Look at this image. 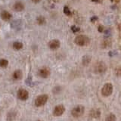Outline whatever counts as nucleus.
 <instances>
[{"mask_svg":"<svg viewBox=\"0 0 121 121\" xmlns=\"http://www.w3.org/2000/svg\"><path fill=\"white\" fill-rule=\"evenodd\" d=\"M75 43L79 46H86L88 45L90 43L89 38L85 35H79L75 38Z\"/></svg>","mask_w":121,"mask_h":121,"instance_id":"obj_1","label":"nucleus"},{"mask_svg":"<svg viewBox=\"0 0 121 121\" xmlns=\"http://www.w3.org/2000/svg\"><path fill=\"white\" fill-rule=\"evenodd\" d=\"M85 108L82 105H77L73 108L71 111V115L75 118L80 117L83 113H84Z\"/></svg>","mask_w":121,"mask_h":121,"instance_id":"obj_2","label":"nucleus"},{"mask_svg":"<svg viewBox=\"0 0 121 121\" xmlns=\"http://www.w3.org/2000/svg\"><path fill=\"white\" fill-rule=\"evenodd\" d=\"M113 86L111 83H106L101 89V94L104 97H108L113 93Z\"/></svg>","mask_w":121,"mask_h":121,"instance_id":"obj_3","label":"nucleus"},{"mask_svg":"<svg viewBox=\"0 0 121 121\" xmlns=\"http://www.w3.org/2000/svg\"><path fill=\"white\" fill-rule=\"evenodd\" d=\"M94 70L96 73L101 74L104 73L107 70V65L103 61H99L95 64V65L94 67Z\"/></svg>","mask_w":121,"mask_h":121,"instance_id":"obj_4","label":"nucleus"},{"mask_svg":"<svg viewBox=\"0 0 121 121\" xmlns=\"http://www.w3.org/2000/svg\"><path fill=\"white\" fill-rule=\"evenodd\" d=\"M48 99V96L47 95H41L38 96L35 100V105L36 107H42V106L45 105Z\"/></svg>","mask_w":121,"mask_h":121,"instance_id":"obj_5","label":"nucleus"},{"mask_svg":"<svg viewBox=\"0 0 121 121\" xmlns=\"http://www.w3.org/2000/svg\"><path fill=\"white\" fill-rule=\"evenodd\" d=\"M17 98L21 101H26L29 98V92L24 89H21L17 91Z\"/></svg>","mask_w":121,"mask_h":121,"instance_id":"obj_6","label":"nucleus"},{"mask_svg":"<svg viewBox=\"0 0 121 121\" xmlns=\"http://www.w3.org/2000/svg\"><path fill=\"white\" fill-rule=\"evenodd\" d=\"M64 111H65V108L64 107V105L62 104L57 105L54 108V110H53V115L55 117H60L63 115Z\"/></svg>","mask_w":121,"mask_h":121,"instance_id":"obj_7","label":"nucleus"},{"mask_svg":"<svg viewBox=\"0 0 121 121\" xmlns=\"http://www.w3.org/2000/svg\"><path fill=\"white\" fill-rule=\"evenodd\" d=\"M50 73H51L50 69L47 67H42L39 70V75L42 78H48L50 76Z\"/></svg>","mask_w":121,"mask_h":121,"instance_id":"obj_8","label":"nucleus"},{"mask_svg":"<svg viewBox=\"0 0 121 121\" xmlns=\"http://www.w3.org/2000/svg\"><path fill=\"white\" fill-rule=\"evenodd\" d=\"M60 43L58 39H53L48 43V47L52 50H56V49H58L60 47Z\"/></svg>","mask_w":121,"mask_h":121,"instance_id":"obj_9","label":"nucleus"},{"mask_svg":"<svg viewBox=\"0 0 121 121\" xmlns=\"http://www.w3.org/2000/svg\"><path fill=\"white\" fill-rule=\"evenodd\" d=\"M13 8H14V11H23V10L24 9L25 6H24V4L23 3V2H21L20 1H17V2H16L14 4Z\"/></svg>","mask_w":121,"mask_h":121,"instance_id":"obj_10","label":"nucleus"},{"mask_svg":"<svg viewBox=\"0 0 121 121\" xmlns=\"http://www.w3.org/2000/svg\"><path fill=\"white\" fill-rule=\"evenodd\" d=\"M0 16H1V18L3 21H9L11 18V14L7 11H2L1 12V14H0Z\"/></svg>","mask_w":121,"mask_h":121,"instance_id":"obj_11","label":"nucleus"},{"mask_svg":"<svg viewBox=\"0 0 121 121\" xmlns=\"http://www.w3.org/2000/svg\"><path fill=\"white\" fill-rule=\"evenodd\" d=\"M112 42L109 38H106V39H103V41L101 42V47L103 48H107L111 46Z\"/></svg>","mask_w":121,"mask_h":121,"instance_id":"obj_12","label":"nucleus"},{"mask_svg":"<svg viewBox=\"0 0 121 121\" xmlns=\"http://www.w3.org/2000/svg\"><path fill=\"white\" fill-rule=\"evenodd\" d=\"M90 116L93 118L98 119L101 117V111L98 109H93L90 111Z\"/></svg>","mask_w":121,"mask_h":121,"instance_id":"obj_13","label":"nucleus"},{"mask_svg":"<svg viewBox=\"0 0 121 121\" xmlns=\"http://www.w3.org/2000/svg\"><path fill=\"white\" fill-rule=\"evenodd\" d=\"M23 77V73H22V71L20 70H17L14 72L13 73V78L15 80H19L21 79Z\"/></svg>","mask_w":121,"mask_h":121,"instance_id":"obj_14","label":"nucleus"},{"mask_svg":"<svg viewBox=\"0 0 121 121\" xmlns=\"http://www.w3.org/2000/svg\"><path fill=\"white\" fill-rule=\"evenodd\" d=\"M91 60H92V58H91L89 55H85V56H83L82 60V64L84 66H88L89 64H90V62H91Z\"/></svg>","mask_w":121,"mask_h":121,"instance_id":"obj_15","label":"nucleus"},{"mask_svg":"<svg viewBox=\"0 0 121 121\" xmlns=\"http://www.w3.org/2000/svg\"><path fill=\"white\" fill-rule=\"evenodd\" d=\"M12 46H13V48L15 49V50H21L23 48V44L21 42H14Z\"/></svg>","mask_w":121,"mask_h":121,"instance_id":"obj_16","label":"nucleus"},{"mask_svg":"<svg viewBox=\"0 0 121 121\" xmlns=\"http://www.w3.org/2000/svg\"><path fill=\"white\" fill-rule=\"evenodd\" d=\"M36 21H37V24L39 25H44L45 24V18L43 16H39L37 18H36Z\"/></svg>","mask_w":121,"mask_h":121,"instance_id":"obj_17","label":"nucleus"},{"mask_svg":"<svg viewBox=\"0 0 121 121\" xmlns=\"http://www.w3.org/2000/svg\"><path fill=\"white\" fill-rule=\"evenodd\" d=\"M9 64V61L6 59H0V67H6Z\"/></svg>","mask_w":121,"mask_h":121,"instance_id":"obj_18","label":"nucleus"},{"mask_svg":"<svg viewBox=\"0 0 121 121\" xmlns=\"http://www.w3.org/2000/svg\"><path fill=\"white\" fill-rule=\"evenodd\" d=\"M105 121H116V117L114 114L111 113L109 114L107 117H106V120Z\"/></svg>","mask_w":121,"mask_h":121,"instance_id":"obj_19","label":"nucleus"},{"mask_svg":"<svg viewBox=\"0 0 121 121\" xmlns=\"http://www.w3.org/2000/svg\"><path fill=\"white\" fill-rule=\"evenodd\" d=\"M64 13L66 15H70L71 14V11H70L69 8L65 6V7L64 8Z\"/></svg>","mask_w":121,"mask_h":121,"instance_id":"obj_20","label":"nucleus"},{"mask_svg":"<svg viewBox=\"0 0 121 121\" xmlns=\"http://www.w3.org/2000/svg\"><path fill=\"white\" fill-rule=\"evenodd\" d=\"M60 91H61V87L57 86V87H55L54 89H53V92L55 94H58V93H60Z\"/></svg>","mask_w":121,"mask_h":121,"instance_id":"obj_21","label":"nucleus"},{"mask_svg":"<svg viewBox=\"0 0 121 121\" xmlns=\"http://www.w3.org/2000/svg\"><path fill=\"white\" fill-rule=\"evenodd\" d=\"M71 30L73 33H77V32L79 31V30H80V29H79V27H77V26H71Z\"/></svg>","mask_w":121,"mask_h":121,"instance_id":"obj_22","label":"nucleus"},{"mask_svg":"<svg viewBox=\"0 0 121 121\" xmlns=\"http://www.w3.org/2000/svg\"><path fill=\"white\" fill-rule=\"evenodd\" d=\"M115 73L117 77H120L121 75V70H120V67H118L117 69H116V71H115Z\"/></svg>","mask_w":121,"mask_h":121,"instance_id":"obj_23","label":"nucleus"},{"mask_svg":"<svg viewBox=\"0 0 121 121\" xmlns=\"http://www.w3.org/2000/svg\"><path fill=\"white\" fill-rule=\"evenodd\" d=\"M98 31H99L100 33L104 32V27H103V26H101V25L99 26V27H98Z\"/></svg>","mask_w":121,"mask_h":121,"instance_id":"obj_24","label":"nucleus"},{"mask_svg":"<svg viewBox=\"0 0 121 121\" xmlns=\"http://www.w3.org/2000/svg\"><path fill=\"white\" fill-rule=\"evenodd\" d=\"M96 20H98V17L96 16H94L92 17H91V21L92 22H94V21H95Z\"/></svg>","mask_w":121,"mask_h":121,"instance_id":"obj_25","label":"nucleus"},{"mask_svg":"<svg viewBox=\"0 0 121 121\" xmlns=\"http://www.w3.org/2000/svg\"><path fill=\"white\" fill-rule=\"evenodd\" d=\"M108 54H109V55L111 56V57H113L115 54H117V52H110Z\"/></svg>","mask_w":121,"mask_h":121,"instance_id":"obj_26","label":"nucleus"},{"mask_svg":"<svg viewBox=\"0 0 121 121\" xmlns=\"http://www.w3.org/2000/svg\"><path fill=\"white\" fill-rule=\"evenodd\" d=\"M41 0H32V2H34V3H39Z\"/></svg>","mask_w":121,"mask_h":121,"instance_id":"obj_27","label":"nucleus"},{"mask_svg":"<svg viewBox=\"0 0 121 121\" xmlns=\"http://www.w3.org/2000/svg\"><path fill=\"white\" fill-rule=\"evenodd\" d=\"M38 121H40V120H38Z\"/></svg>","mask_w":121,"mask_h":121,"instance_id":"obj_28","label":"nucleus"}]
</instances>
